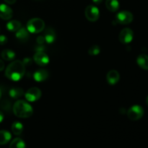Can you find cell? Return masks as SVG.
<instances>
[{
	"mask_svg": "<svg viewBox=\"0 0 148 148\" xmlns=\"http://www.w3.org/2000/svg\"><path fill=\"white\" fill-rule=\"evenodd\" d=\"M25 73V66L23 62L16 60L11 62L5 70V75L12 81H19Z\"/></svg>",
	"mask_w": 148,
	"mask_h": 148,
	"instance_id": "6da1fadb",
	"label": "cell"
},
{
	"mask_svg": "<svg viewBox=\"0 0 148 148\" xmlns=\"http://www.w3.org/2000/svg\"><path fill=\"white\" fill-rule=\"evenodd\" d=\"M13 112L19 118H28L33 115V110L31 106L26 101L19 100L13 106Z\"/></svg>",
	"mask_w": 148,
	"mask_h": 148,
	"instance_id": "7a4b0ae2",
	"label": "cell"
},
{
	"mask_svg": "<svg viewBox=\"0 0 148 148\" xmlns=\"http://www.w3.org/2000/svg\"><path fill=\"white\" fill-rule=\"evenodd\" d=\"M45 28V23L40 18H33L29 20L27 23V30L29 33H38L43 31Z\"/></svg>",
	"mask_w": 148,
	"mask_h": 148,
	"instance_id": "3957f363",
	"label": "cell"
},
{
	"mask_svg": "<svg viewBox=\"0 0 148 148\" xmlns=\"http://www.w3.org/2000/svg\"><path fill=\"white\" fill-rule=\"evenodd\" d=\"M144 110L140 106L135 105L132 106L127 111V116L132 121H137L143 116Z\"/></svg>",
	"mask_w": 148,
	"mask_h": 148,
	"instance_id": "277c9868",
	"label": "cell"
},
{
	"mask_svg": "<svg viewBox=\"0 0 148 148\" xmlns=\"http://www.w3.org/2000/svg\"><path fill=\"white\" fill-rule=\"evenodd\" d=\"M86 18L90 22H95L98 20L100 12L98 9L94 5H89L86 7L85 11Z\"/></svg>",
	"mask_w": 148,
	"mask_h": 148,
	"instance_id": "5b68a950",
	"label": "cell"
},
{
	"mask_svg": "<svg viewBox=\"0 0 148 148\" xmlns=\"http://www.w3.org/2000/svg\"><path fill=\"white\" fill-rule=\"evenodd\" d=\"M133 20V14L130 12L122 11L118 13L116 17V22L121 25L130 24Z\"/></svg>",
	"mask_w": 148,
	"mask_h": 148,
	"instance_id": "8992f818",
	"label": "cell"
},
{
	"mask_svg": "<svg viewBox=\"0 0 148 148\" xmlns=\"http://www.w3.org/2000/svg\"><path fill=\"white\" fill-rule=\"evenodd\" d=\"M133 37H134V33L132 30L130 28H124L120 33L119 39L123 44H128L132 40Z\"/></svg>",
	"mask_w": 148,
	"mask_h": 148,
	"instance_id": "52a82bcc",
	"label": "cell"
},
{
	"mask_svg": "<svg viewBox=\"0 0 148 148\" xmlns=\"http://www.w3.org/2000/svg\"><path fill=\"white\" fill-rule=\"evenodd\" d=\"M25 96L28 101L34 102L41 97V91L38 88H31L25 92Z\"/></svg>",
	"mask_w": 148,
	"mask_h": 148,
	"instance_id": "ba28073f",
	"label": "cell"
},
{
	"mask_svg": "<svg viewBox=\"0 0 148 148\" xmlns=\"http://www.w3.org/2000/svg\"><path fill=\"white\" fill-rule=\"evenodd\" d=\"M35 62L40 66H44L49 64V58L44 52H36L33 56Z\"/></svg>",
	"mask_w": 148,
	"mask_h": 148,
	"instance_id": "9c48e42d",
	"label": "cell"
},
{
	"mask_svg": "<svg viewBox=\"0 0 148 148\" xmlns=\"http://www.w3.org/2000/svg\"><path fill=\"white\" fill-rule=\"evenodd\" d=\"M13 12L12 10L7 4H0V18L4 20H10L12 17Z\"/></svg>",
	"mask_w": 148,
	"mask_h": 148,
	"instance_id": "30bf717a",
	"label": "cell"
},
{
	"mask_svg": "<svg viewBox=\"0 0 148 148\" xmlns=\"http://www.w3.org/2000/svg\"><path fill=\"white\" fill-rule=\"evenodd\" d=\"M120 79L119 73L116 70H111L108 72L106 76L107 82L111 85H116Z\"/></svg>",
	"mask_w": 148,
	"mask_h": 148,
	"instance_id": "8fae6325",
	"label": "cell"
},
{
	"mask_svg": "<svg viewBox=\"0 0 148 148\" xmlns=\"http://www.w3.org/2000/svg\"><path fill=\"white\" fill-rule=\"evenodd\" d=\"M49 77V72L46 69H40L33 74V78L36 82H43Z\"/></svg>",
	"mask_w": 148,
	"mask_h": 148,
	"instance_id": "7c38bea8",
	"label": "cell"
},
{
	"mask_svg": "<svg viewBox=\"0 0 148 148\" xmlns=\"http://www.w3.org/2000/svg\"><path fill=\"white\" fill-rule=\"evenodd\" d=\"M16 38L18 39L19 40L22 42H25L29 38V31L25 27H20L18 30L17 31L15 34Z\"/></svg>",
	"mask_w": 148,
	"mask_h": 148,
	"instance_id": "4fadbf2b",
	"label": "cell"
},
{
	"mask_svg": "<svg viewBox=\"0 0 148 148\" xmlns=\"http://www.w3.org/2000/svg\"><path fill=\"white\" fill-rule=\"evenodd\" d=\"M137 64L145 70H148V56L145 54H141L137 59Z\"/></svg>",
	"mask_w": 148,
	"mask_h": 148,
	"instance_id": "5bb4252c",
	"label": "cell"
},
{
	"mask_svg": "<svg viewBox=\"0 0 148 148\" xmlns=\"http://www.w3.org/2000/svg\"><path fill=\"white\" fill-rule=\"evenodd\" d=\"M43 36H44L45 40L48 43H53L56 38V34H55L54 30L51 27H48L45 30V33Z\"/></svg>",
	"mask_w": 148,
	"mask_h": 148,
	"instance_id": "9a60e30c",
	"label": "cell"
},
{
	"mask_svg": "<svg viewBox=\"0 0 148 148\" xmlns=\"http://www.w3.org/2000/svg\"><path fill=\"white\" fill-rule=\"evenodd\" d=\"M12 138V135L8 131L6 130H1L0 131V145H6L10 141Z\"/></svg>",
	"mask_w": 148,
	"mask_h": 148,
	"instance_id": "2e32d148",
	"label": "cell"
},
{
	"mask_svg": "<svg viewBox=\"0 0 148 148\" xmlns=\"http://www.w3.org/2000/svg\"><path fill=\"white\" fill-rule=\"evenodd\" d=\"M106 6L109 11L116 12L119 8V3L118 0H106Z\"/></svg>",
	"mask_w": 148,
	"mask_h": 148,
	"instance_id": "e0dca14e",
	"label": "cell"
},
{
	"mask_svg": "<svg viewBox=\"0 0 148 148\" xmlns=\"http://www.w3.org/2000/svg\"><path fill=\"white\" fill-rule=\"evenodd\" d=\"M21 27V23L18 20H12L7 24V28L11 32H16Z\"/></svg>",
	"mask_w": 148,
	"mask_h": 148,
	"instance_id": "ac0fdd59",
	"label": "cell"
},
{
	"mask_svg": "<svg viewBox=\"0 0 148 148\" xmlns=\"http://www.w3.org/2000/svg\"><path fill=\"white\" fill-rule=\"evenodd\" d=\"M9 94H10L11 98H14V99H17V98L23 96V94H24V91L22 88H13L10 90Z\"/></svg>",
	"mask_w": 148,
	"mask_h": 148,
	"instance_id": "d6986e66",
	"label": "cell"
},
{
	"mask_svg": "<svg viewBox=\"0 0 148 148\" xmlns=\"http://www.w3.org/2000/svg\"><path fill=\"white\" fill-rule=\"evenodd\" d=\"M1 57L6 61H12L15 57V53L10 49H5L1 53Z\"/></svg>",
	"mask_w": 148,
	"mask_h": 148,
	"instance_id": "ffe728a7",
	"label": "cell"
},
{
	"mask_svg": "<svg viewBox=\"0 0 148 148\" xmlns=\"http://www.w3.org/2000/svg\"><path fill=\"white\" fill-rule=\"evenodd\" d=\"M12 131L15 135H20L23 131V124L18 121H15L12 125Z\"/></svg>",
	"mask_w": 148,
	"mask_h": 148,
	"instance_id": "44dd1931",
	"label": "cell"
},
{
	"mask_svg": "<svg viewBox=\"0 0 148 148\" xmlns=\"http://www.w3.org/2000/svg\"><path fill=\"white\" fill-rule=\"evenodd\" d=\"M10 148H25V143L22 139L15 138L10 143Z\"/></svg>",
	"mask_w": 148,
	"mask_h": 148,
	"instance_id": "7402d4cb",
	"label": "cell"
},
{
	"mask_svg": "<svg viewBox=\"0 0 148 148\" xmlns=\"http://www.w3.org/2000/svg\"><path fill=\"white\" fill-rule=\"evenodd\" d=\"M100 51H101V49L98 45H92L88 50V53L90 56H96L100 53Z\"/></svg>",
	"mask_w": 148,
	"mask_h": 148,
	"instance_id": "603a6c76",
	"label": "cell"
},
{
	"mask_svg": "<svg viewBox=\"0 0 148 148\" xmlns=\"http://www.w3.org/2000/svg\"><path fill=\"white\" fill-rule=\"evenodd\" d=\"M36 52H42L45 50V46L43 44H38L35 48Z\"/></svg>",
	"mask_w": 148,
	"mask_h": 148,
	"instance_id": "cb8c5ba5",
	"label": "cell"
},
{
	"mask_svg": "<svg viewBox=\"0 0 148 148\" xmlns=\"http://www.w3.org/2000/svg\"><path fill=\"white\" fill-rule=\"evenodd\" d=\"M7 43V38L5 36H0V45L3 46V45L6 44Z\"/></svg>",
	"mask_w": 148,
	"mask_h": 148,
	"instance_id": "d4e9b609",
	"label": "cell"
},
{
	"mask_svg": "<svg viewBox=\"0 0 148 148\" xmlns=\"http://www.w3.org/2000/svg\"><path fill=\"white\" fill-rule=\"evenodd\" d=\"M45 41H46V40H45L44 36H38V37L37 38V43H38V44H43Z\"/></svg>",
	"mask_w": 148,
	"mask_h": 148,
	"instance_id": "484cf974",
	"label": "cell"
},
{
	"mask_svg": "<svg viewBox=\"0 0 148 148\" xmlns=\"http://www.w3.org/2000/svg\"><path fill=\"white\" fill-rule=\"evenodd\" d=\"M23 64H25V66L27 64L29 65L30 63H31V59H29V58H26V59H24V61H23Z\"/></svg>",
	"mask_w": 148,
	"mask_h": 148,
	"instance_id": "4316f807",
	"label": "cell"
},
{
	"mask_svg": "<svg viewBox=\"0 0 148 148\" xmlns=\"http://www.w3.org/2000/svg\"><path fill=\"white\" fill-rule=\"evenodd\" d=\"M4 1L9 4H13L16 2L17 0H4Z\"/></svg>",
	"mask_w": 148,
	"mask_h": 148,
	"instance_id": "83f0119b",
	"label": "cell"
},
{
	"mask_svg": "<svg viewBox=\"0 0 148 148\" xmlns=\"http://www.w3.org/2000/svg\"><path fill=\"white\" fill-rule=\"evenodd\" d=\"M4 69V63L2 60L0 59V71H2Z\"/></svg>",
	"mask_w": 148,
	"mask_h": 148,
	"instance_id": "f1b7e54d",
	"label": "cell"
},
{
	"mask_svg": "<svg viewBox=\"0 0 148 148\" xmlns=\"http://www.w3.org/2000/svg\"><path fill=\"white\" fill-rule=\"evenodd\" d=\"M3 119H4V114H3V113L0 111V123L3 121Z\"/></svg>",
	"mask_w": 148,
	"mask_h": 148,
	"instance_id": "f546056e",
	"label": "cell"
},
{
	"mask_svg": "<svg viewBox=\"0 0 148 148\" xmlns=\"http://www.w3.org/2000/svg\"><path fill=\"white\" fill-rule=\"evenodd\" d=\"M102 1L103 0H92V1L96 4H100L101 2H102Z\"/></svg>",
	"mask_w": 148,
	"mask_h": 148,
	"instance_id": "4dcf8cb0",
	"label": "cell"
},
{
	"mask_svg": "<svg viewBox=\"0 0 148 148\" xmlns=\"http://www.w3.org/2000/svg\"><path fill=\"white\" fill-rule=\"evenodd\" d=\"M146 103H147V105L148 106V96L147 97V99H146Z\"/></svg>",
	"mask_w": 148,
	"mask_h": 148,
	"instance_id": "1f68e13d",
	"label": "cell"
},
{
	"mask_svg": "<svg viewBox=\"0 0 148 148\" xmlns=\"http://www.w3.org/2000/svg\"><path fill=\"white\" fill-rule=\"evenodd\" d=\"M1 97V88H0V98Z\"/></svg>",
	"mask_w": 148,
	"mask_h": 148,
	"instance_id": "d6a6232c",
	"label": "cell"
}]
</instances>
